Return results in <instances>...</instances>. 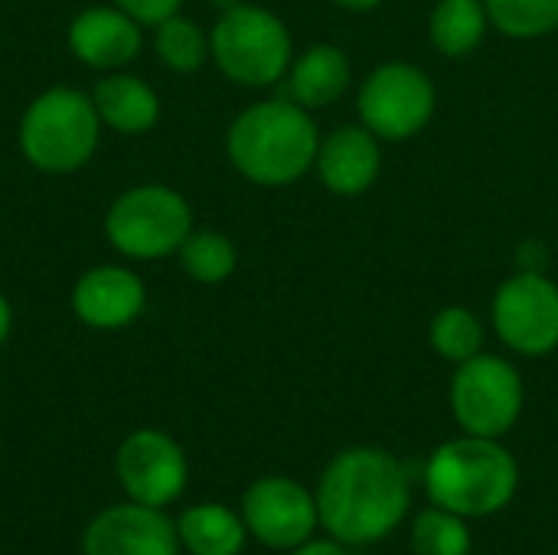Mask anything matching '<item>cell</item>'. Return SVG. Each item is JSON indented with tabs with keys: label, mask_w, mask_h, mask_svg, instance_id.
I'll return each mask as SVG.
<instances>
[{
	"label": "cell",
	"mask_w": 558,
	"mask_h": 555,
	"mask_svg": "<svg viewBox=\"0 0 558 555\" xmlns=\"http://www.w3.org/2000/svg\"><path fill=\"white\" fill-rule=\"evenodd\" d=\"M320 527L343 546H369L399 530L409 514V474L383 448H347L320 474L314 491Z\"/></svg>",
	"instance_id": "1"
},
{
	"label": "cell",
	"mask_w": 558,
	"mask_h": 555,
	"mask_svg": "<svg viewBox=\"0 0 558 555\" xmlns=\"http://www.w3.org/2000/svg\"><path fill=\"white\" fill-rule=\"evenodd\" d=\"M229 160L258 186H288L304 177L320 147V131L307 108L271 98L245 108L229 128Z\"/></svg>",
	"instance_id": "2"
},
{
	"label": "cell",
	"mask_w": 558,
	"mask_h": 555,
	"mask_svg": "<svg viewBox=\"0 0 558 555\" xmlns=\"http://www.w3.org/2000/svg\"><path fill=\"white\" fill-rule=\"evenodd\" d=\"M520 487L517 458L500 438L461 435L438 445L425 464V491L435 507L464 520H484L510 507Z\"/></svg>",
	"instance_id": "3"
},
{
	"label": "cell",
	"mask_w": 558,
	"mask_h": 555,
	"mask_svg": "<svg viewBox=\"0 0 558 555\" xmlns=\"http://www.w3.org/2000/svg\"><path fill=\"white\" fill-rule=\"evenodd\" d=\"M101 118L92 95L75 88L43 92L20 121L23 157L46 173H69L92 160L98 147Z\"/></svg>",
	"instance_id": "4"
},
{
	"label": "cell",
	"mask_w": 558,
	"mask_h": 555,
	"mask_svg": "<svg viewBox=\"0 0 558 555\" xmlns=\"http://www.w3.org/2000/svg\"><path fill=\"white\" fill-rule=\"evenodd\" d=\"M209 56L232 82L265 88L291 69V33L271 10L235 3L213 26Z\"/></svg>",
	"instance_id": "5"
},
{
	"label": "cell",
	"mask_w": 558,
	"mask_h": 555,
	"mask_svg": "<svg viewBox=\"0 0 558 555\" xmlns=\"http://www.w3.org/2000/svg\"><path fill=\"white\" fill-rule=\"evenodd\" d=\"M105 232L111 245L128 258H163L180 252L193 232V213L177 190L144 183L111 203Z\"/></svg>",
	"instance_id": "6"
},
{
	"label": "cell",
	"mask_w": 558,
	"mask_h": 555,
	"mask_svg": "<svg viewBox=\"0 0 558 555\" xmlns=\"http://www.w3.org/2000/svg\"><path fill=\"white\" fill-rule=\"evenodd\" d=\"M451 412L464 435H507L523 412V379L517 366L494 353H477L458 363L451 379Z\"/></svg>",
	"instance_id": "7"
},
{
	"label": "cell",
	"mask_w": 558,
	"mask_h": 555,
	"mask_svg": "<svg viewBox=\"0 0 558 555\" xmlns=\"http://www.w3.org/2000/svg\"><path fill=\"white\" fill-rule=\"evenodd\" d=\"M356 108L379 141H405L432 121L435 85L412 62H386L366 75Z\"/></svg>",
	"instance_id": "8"
},
{
	"label": "cell",
	"mask_w": 558,
	"mask_h": 555,
	"mask_svg": "<svg viewBox=\"0 0 558 555\" xmlns=\"http://www.w3.org/2000/svg\"><path fill=\"white\" fill-rule=\"evenodd\" d=\"M494 330L523 357H546L558 347V285L539 272L507 278L494 294Z\"/></svg>",
	"instance_id": "9"
},
{
	"label": "cell",
	"mask_w": 558,
	"mask_h": 555,
	"mask_svg": "<svg viewBox=\"0 0 558 555\" xmlns=\"http://www.w3.org/2000/svg\"><path fill=\"white\" fill-rule=\"evenodd\" d=\"M248 533L268 550H294L320 527L317 497L291 478H262L242 497Z\"/></svg>",
	"instance_id": "10"
},
{
	"label": "cell",
	"mask_w": 558,
	"mask_h": 555,
	"mask_svg": "<svg viewBox=\"0 0 558 555\" xmlns=\"http://www.w3.org/2000/svg\"><path fill=\"white\" fill-rule=\"evenodd\" d=\"M118 478L134 504L167 507L186 487V455L170 435L144 429L121 445Z\"/></svg>",
	"instance_id": "11"
},
{
	"label": "cell",
	"mask_w": 558,
	"mask_h": 555,
	"mask_svg": "<svg viewBox=\"0 0 558 555\" xmlns=\"http://www.w3.org/2000/svg\"><path fill=\"white\" fill-rule=\"evenodd\" d=\"M180 533L160 507L124 504L98 514L85 533V555H177Z\"/></svg>",
	"instance_id": "12"
},
{
	"label": "cell",
	"mask_w": 558,
	"mask_h": 555,
	"mask_svg": "<svg viewBox=\"0 0 558 555\" xmlns=\"http://www.w3.org/2000/svg\"><path fill=\"white\" fill-rule=\"evenodd\" d=\"M324 186L337 196H360L366 193L383 167L379 137L366 124H343L320 137L317 160H314Z\"/></svg>",
	"instance_id": "13"
},
{
	"label": "cell",
	"mask_w": 558,
	"mask_h": 555,
	"mask_svg": "<svg viewBox=\"0 0 558 555\" xmlns=\"http://www.w3.org/2000/svg\"><path fill=\"white\" fill-rule=\"evenodd\" d=\"M72 307L82 317V324L114 330L131 324L144 311V285L128 268L101 265L78 278L72 291Z\"/></svg>",
	"instance_id": "14"
},
{
	"label": "cell",
	"mask_w": 558,
	"mask_h": 555,
	"mask_svg": "<svg viewBox=\"0 0 558 555\" xmlns=\"http://www.w3.org/2000/svg\"><path fill=\"white\" fill-rule=\"evenodd\" d=\"M69 49L92 69H118L141 52V23L121 7H92L69 26Z\"/></svg>",
	"instance_id": "15"
},
{
	"label": "cell",
	"mask_w": 558,
	"mask_h": 555,
	"mask_svg": "<svg viewBox=\"0 0 558 555\" xmlns=\"http://www.w3.org/2000/svg\"><path fill=\"white\" fill-rule=\"evenodd\" d=\"M350 85V59L340 46L317 43L304 49L288 69V95L301 108L333 105Z\"/></svg>",
	"instance_id": "16"
},
{
	"label": "cell",
	"mask_w": 558,
	"mask_h": 555,
	"mask_svg": "<svg viewBox=\"0 0 558 555\" xmlns=\"http://www.w3.org/2000/svg\"><path fill=\"white\" fill-rule=\"evenodd\" d=\"M92 101H95L101 124H108L121 134H144L147 128H154V121L160 114L157 92L137 75L101 79L92 92Z\"/></svg>",
	"instance_id": "17"
},
{
	"label": "cell",
	"mask_w": 558,
	"mask_h": 555,
	"mask_svg": "<svg viewBox=\"0 0 558 555\" xmlns=\"http://www.w3.org/2000/svg\"><path fill=\"white\" fill-rule=\"evenodd\" d=\"M180 543L193 555H239L245 546V520L222 504L190 507L177 523Z\"/></svg>",
	"instance_id": "18"
},
{
	"label": "cell",
	"mask_w": 558,
	"mask_h": 555,
	"mask_svg": "<svg viewBox=\"0 0 558 555\" xmlns=\"http://www.w3.org/2000/svg\"><path fill=\"white\" fill-rule=\"evenodd\" d=\"M487 23L490 16L484 0H438L428 20V36L441 56L461 59L484 43Z\"/></svg>",
	"instance_id": "19"
},
{
	"label": "cell",
	"mask_w": 558,
	"mask_h": 555,
	"mask_svg": "<svg viewBox=\"0 0 558 555\" xmlns=\"http://www.w3.org/2000/svg\"><path fill=\"white\" fill-rule=\"evenodd\" d=\"M428 340L435 353L448 363H464L477 353H484V324L468 307H441L428 327Z\"/></svg>",
	"instance_id": "20"
},
{
	"label": "cell",
	"mask_w": 558,
	"mask_h": 555,
	"mask_svg": "<svg viewBox=\"0 0 558 555\" xmlns=\"http://www.w3.org/2000/svg\"><path fill=\"white\" fill-rule=\"evenodd\" d=\"M409 540L415 555H471L468 520L435 504L412 520Z\"/></svg>",
	"instance_id": "21"
},
{
	"label": "cell",
	"mask_w": 558,
	"mask_h": 555,
	"mask_svg": "<svg viewBox=\"0 0 558 555\" xmlns=\"http://www.w3.org/2000/svg\"><path fill=\"white\" fill-rule=\"evenodd\" d=\"M490 23L513 39H539L558 29V0H484Z\"/></svg>",
	"instance_id": "22"
},
{
	"label": "cell",
	"mask_w": 558,
	"mask_h": 555,
	"mask_svg": "<svg viewBox=\"0 0 558 555\" xmlns=\"http://www.w3.org/2000/svg\"><path fill=\"white\" fill-rule=\"evenodd\" d=\"M180 262L190 278H196L203 285H216L235 272L239 255H235V245L222 232L203 229V232L186 236V242L180 245Z\"/></svg>",
	"instance_id": "23"
},
{
	"label": "cell",
	"mask_w": 558,
	"mask_h": 555,
	"mask_svg": "<svg viewBox=\"0 0 558 555\" xmlns=\"http://www.w3.org/2000/svg\"><path fill=\"white\" fill-rule=\"evenodd\" d=\"M154 46H157V56L163 59V65H170L173 72L199 69L206 62V52H209L206 33L193 20H186L180 13H173L163 23H157Z\"/></svg>",
	"instance_id": "24"
},
{
	"label": "cell",
	"mask_w": 558,
	"mask_h": 555,
	"mask_svg": "<svg viewBox=\"0 0 558 555\" xmlns=\"http://www.w3.org/2000/svg\"><path fill=\"white\" fill-rule=\"evenodd\" d=\"M128 16H134L137 23H147V26H157L163 23L167 16H173L180 10L183 0H114Z\"/></svg>",
	"instance_id": "25"
},
{
	"label": "cell",
	"mask_w": 558,
	"mask_h": 555,
	"mask_svg": "<svg viewBox=\"0 0 558 555\" xmlns=\"http://www.w3.org/2000/svg\"><path fill=\"white\" fill-rule=\"evenodd\" d=\"M291 555H347V546L340 543V540H307V543H301V546H294Z\"/></svg>",
	"instance_id": "26"
},
{
	"label": "cell",
	"mask_w": 558,
	"mask_h": 555,
	"mask_svg": "<svg viewBox=\"0 0 558 555\" xmlns=\"http://www.w3.org/2000/svg\"><path fill=\"white\" fill-rule=\"evenodd\" d=\"M383 0H337V7L343 10H353V13H366V10H376Z\"/></svg>",
	"instance_id": "27"
},
{
	"label": "cell",
	"mask_w": 558,
	"mask_h": 555,
	"mask_svg": "<svg viewBox=\"0 0 558 555\" xmlns=\"http://www.w3.org/2000/svg\"><path fill=\"white\" fill-rule=\"evenodd\" d=\"M10 324H13V314H10L7 298L0 294V343H3V340H7V334H10Z\"/></svg>",
	"instance_id": "28"
}]
</instances>
